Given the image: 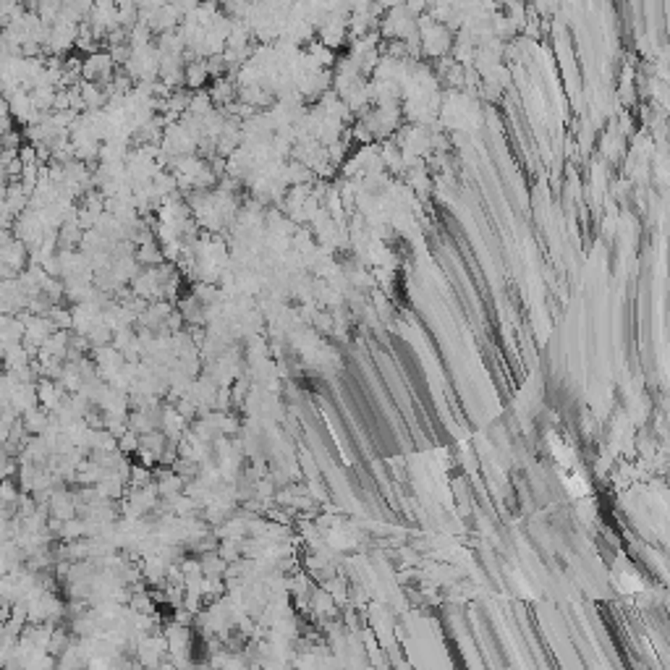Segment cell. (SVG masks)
<instances>
[{"instance_id": "obj_2", "label": "cell", "mask_w": 670, "mask_h": 670, "mask_svg": "<svg viewBox=\"0 0 670 670\" xmlns=\"http://www.w3.org/2000/svg\"><path fill=\"white\" fill-rule=\"evenodd\" d=\"M24 416H27V419H21V422L27 427V432H42L45 424H48V416H45V412H40V409H31V412H27Z\"/></svg>"}, {"instance_id": "obj_3", "label": "cell", "mask_w": 670, "mask_h": 670, "mask_svg": "<svg viewBox=\"0 0 670 670\" xmlns=\"http://www.w3.org/2000/svg\"><path fill=\"white\" fill-rule=\"evenodd\" d=\"M0 150H8V152H19L21 150V131L10 129L0 136Z\"/></svg>"}, {"instance_id": "obj_1", "label": "cell", "mask_w": 670, "mask_h": 670, "mask_svg": "<svg viewBox=\"0 0 670 670\" xmlns=\"http://www.w3.org/2000/svg\"><path fill=\"white\" fill-rule=\"evenodd\" d=\"M37 395H40V401L45 409H55V406H58V388H55L50 380H40V385H37Z\"/></svg>"}, {"instance_id": "obj_4", "label": "cell", "mask_w": 670, "mask_h": 670, "mask_svg": "<svg viewBox=\"0 0 670 670\" xmlns=\"http://www.w3.org/2000/svg\"><path fill=\"white\" fill-rule=\"evenodd\" d=\"M207 66L205 63H194V66H189V71H186V79H189V84L191 87H199V84L207 79Z\"/></svg>"}]
</instances>
